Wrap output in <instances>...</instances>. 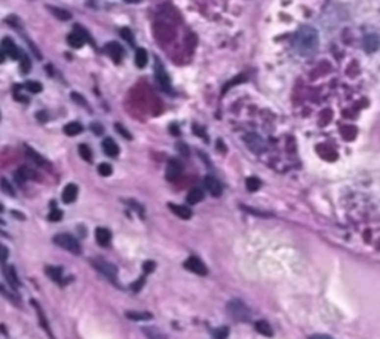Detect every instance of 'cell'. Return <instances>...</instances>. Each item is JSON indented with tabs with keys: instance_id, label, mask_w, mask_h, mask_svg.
Here are the masks:
<instances>
[{
	"instance_id": "obj_11",
	"label": "cell",
	"mask_w": 380,
	"mask_h": 339,
	"mask_svg": "<svg viewBox=\"0 0 380 339\" xmlns=\"http://www.w3.org/2000/svg\"><path fill=\"white\" fill-rule=\"evenodd\" d=\"M31 304H33V308L36 310V314H37V318H39V323H40L42 329L49 335V338H51V339H55V336H53V333H52V330H51V327H49V323H48V320H46V315H45V313H43L42 307L39 305V302L31 301Z\"/></svg>"
},
{
	"instance_id": "obj_15",
	"label": "cell",
	"mask_w": 380,
	"mask_h": 339,
	"mask_svg": "<svg viewBox=\"0 0 380 339\" xmlns=\"http://www.w3.org/2000/svg\"><path fill=\"white\" fill-rule=\"evenodd\" d=\"M105 50H107L108 55H110V57L113 58V61H115V63H119V61H121V58H122V55H124V50L121 48V45H119V43H116V42L108 43Z\"/></svg>"
},
{
	"instance_id": "obj_24",
	"label": "cell",
	"mask_w": 380,
	"mask_h": 339,
	"mask_svg": "<svg viewBox=\"0 0 380 339\" xmlns=\"http://www.w3.org/2000/svg\"><path fill=\"white\" fill-rule=\"evenodd\" d=\"M25 152H27V156H28L33 162H36V164L40 165V167H46V159H45L42 155H39L37 152H34L31 148L25 146Z\"/></svg>"
},
{
	"instance_id": "obj_26",
	"label": "cell",
	"mask_w": 380,
	"mask_h": 339,
	"mask_svg": "<svg viewBox=\"0 0 380 339\" xmlns=\"http://www.w3.org/2000/svg\"><path fill=\"white\" fill-rule=\"evenodd\" d=\"M82 131H83V127H82L79 122H70V124H67V125L64 127V132H66L67 135H70V137L77 135V134H80Z\"/></svg>"
},
{
	"instance_id": "obj_19",
	"label": "cell",
	"mask_w": 380,
	"mask_h": 339,
	"mask_svg": "<svg viewBox=\"0 0 380 339\" xmlns=\"http://www.w3.org/2000/svg\"><path fill=\"white\" fill-rule=\"evenodd\" d=\"M125 315H127V318L134 320V321H147V320L153 318V315L147 311H143V313L141 311H127Z\"/></svg>"
},
{
	"instance_id": "obj_12",
	"label": "cell",
	"mask_w": 380,
	"mask_h": 339,
	"mask_svg": "<svg viewBox=\"0 0 380 339\" xmlns=\"http://www.w3.org/2000/svg\"><path fill=\"white\" fill-rule=\"evenodd\" d=\"M2 52L12 60H18V57H20V51H18L17 45L9 37H5L2 40Z\"/></svg>"
},
{
	"instance_id": "obj_28",
	"label": "cell",
	"mask_w": 380,
	"mask_h": 339,
	"mask_svg": "<svg viewBox=\"0 0 380 339\" xmlns=\"http://www.w3.org/2000/svg\"><path fill=\"white\" fill-rule=\"evenodd\" d=\"M379 43H380V39H379L376 34H368V36L364 39V45H365V48H367L368 51H373L374 48L379 46Z\"/></svg>"
},
{
	"instance_id": "obj_33",
	"label": "cell",
	"mask_w": 380,
	"mask_h": 339,
	"mask_svg": "<svg viewBox=\"0 0 380 339\" xmlns=\"http://www.w3.org/2000/svg\"><path fill=\"white\" fill-rule=\"evenodd\" d=\"M25 89L30 91V92H33V94H37V92H40L43 88H42V83H40V82L28 80V82L25 83Z\"/></svg>"
},
{
	"instance_id": "obj_27",
	"label": "cell",
	"mask_w": 380,
	"mask_h": 339,
	"mask_svg": "<svg viewBox=\"0 0 380 339\" xmlns=\"http://www.w3.org/2000/svg\"><path fill=\"white\" fill-rule=\"evenodd\" d=\"M147 58H149L147 57V51L143 50V48H138L137 52H135V64H137V67L143 69L147 64Z\"/></svg>"
},
{
	"instance_id": "obj_18",
	"label": "cell",
	"mask_w": 380,
	"mask_h": 339,
	"mask_svg": "<svg viewBox=\"0 0 380 339\" xmlns=\"http://www.w3.org/2000/svg\"><path fill=\"white\" fill-rule=\"evenodd\" d=\"M67 42L72 48H75V50H79V48L83 46L85 43V37L79 33V31H73L67 36Z\"/></svg>"
},
{
	"instance_id": "obj_6",
	"label": "cell",
	"mask_w": 380,
	"mask_h": 339,
	"mask_svg": "<svg viewBox=\"0 0 380 339\" xmlns=\"http://www.w3.org/2000/svg\"><path fill=\"white\" fill-rule=\"evenodd\" d=\"M244 141H245V144H247V148L251 151V152H254V154H261V152H264V149H266V144H264V141L261 140V137H258L257 134H247L245 137H244Z\"/></svg>"
},
{
	"instance_id": "obj_9",
	"label": "cell",
	"mask_w": 380,
	"mask_h": 339,
	"mask_svg": "<svg viewBox=\"0 0 380 339\" xmlns=\"http://www.w3.org/2000/svg\"><path fill=\"white\" fill-rule=\"evenodd\" d=\"M181 173H183V165H181V162L177 161V159H170L168 164H167V171H165L167 180L174 182V180H177V179L181 176Z\"/></svg>"
},
{
	"instance_id": "obj_8",
	"label": "cell",
	"mask_w": 380,
	"mask_h": 339,
	"mask_svg": "<svg viewBox=\"0 0 380 339\" xmlns=\"http://www.w3.org/2000/svg\"><path fill=\"white\" fill-rule=\"evenodd\" d=\"M154 76H156V80L159 82L160 88L164 91H170L171 89V82H170V76L167 75L164 66L160 64L159 60H156V67H154Z\"/></svg>"
},
{
	"instance_id": "obj_47",
	"label": "cell",
	"mask_w": 380,
	"mask_h": 339,
	"mask_svg": "<svg viewBox=\"0 0 380 339\" xmlns=\"http://www.w3.org/2000/svg\"><path fill=\"white\" fill-rule=\"evenodd\" d=\"M37 116H39V119H40L42 122H43V121H46V115H45L43 112H40V113H39Z\"/></svg>"
},
{
	"instance_id": "obj_38",
	"label": "cell",
	"mask_w": 380,
	"mask_h": 339,
	"mask_svg": "<svg viewBox=\"0 0 380 339\" xmlns=\"http://www.w3.org/2000/svg\"><path fill=\"white\" fill-rule=\"evenodd\" d=\"M48 219H49L51 222H58V220L63 219V211H60V210H52V211L49 213Z\"/></svg>"
},
{
	"instance_id": "obj_16",
	"label": "cell",
	"mask_w": 380,
	"mask_h": 339,
	"mask_svg": "<svg viewBox=\"0 0 380 339\" xmlns=\"http://www.w3.org/2000/svg\"><path fill=\"white\" fill-rule=\"evenodd\" d=\"M102 149H104L105 155L112 156V158L118 156V154H119V148H118V144L115 143L113 138H105L102 141Z\"/></svg>"
},
{
	"instance_id": "obj_35",
	"label": "cell",
	"mask_w": 380,
	"mask_h": 339,
	"mask_svg": "<svg viewBox=\"0 0 380 339\" xmlns=\"http://www.w3.org/2000/svg\"><path fill=\"white\" fill-rule=\"evenodd\" d=\"M51 12L55 15L57 18H60V20H70L72 18V15L69 14V12H66V11H63V9H57V8H51Z\"/></svg>"
},
{
	"instance_id": "obj_14",
	"label": "cell",
	"mask_w": 380,
	"mask_h": 339,
	"mask_svg": "<svg viewBox=\"0 0 380 339\" xmlns=\"http://www.w3.org/2000/svg\"><path fill=\"white\" fill-rule=\"evenodd\" d=\"M76 198H77V186L75 183L67 184L63 190V203L72 204Z\"/></svg>"
},
{
	"instance_id": "obj_45",
	"label": "cell",
	"mask_w": 380,
	"mask_h": 339,
	"mask_svg": "<svg viewBox=\"0 0 380 339\" xmlns=\"http://www.w3.org/2000/svg\"><path fill=\"white\" fill-rule=\"evenodd\" d=\"M309 339H334V338H331V336H329V335H322V333H316V335H312Z\"/></svg>"
},
{
	"instance_id": "obj_21",
	"label": "cell",
	"mask_w": 380,
	"mask_h": 339,
	"mask_svg": "<svg viewBox=\"0 0 380 339\" xmlns=\"http://www.w3.org/2000/svg\"><path fill=\"white\" fill-rule=\"evenodd\" d=\"M46 275H49L52 278V281L55 283H63V269L58 266H46L45 269Z\"/></svg>"
},
{
	"instance_id": "obj_3",
	"label": "cell",
	"mask_w": 380,
	"mask_h": 339,
	"mask_svg": "<svg viewBox=\"0 0 380 339\" xmlns=\"http://www.w3.org/2000/svg\"><path fill=\"white\" fill-rule=\"evenodd\" d=\"M226 310H228V313L232 315V318L233 320H236V321H250V318H251V311H250V308L247 307V304L245 302H242L241 299H232V301H229V304L226 305Z\"/></svg>"
},
{
	"instance_id": "obj_36",
	"label": "cell",
	"mask_w": 380,
	"mask_h": 339,
	"mask_svg": "<svg viewBox=\"0 0 380 339\" xmlns=\"http://www.w3.org/2000/svg\"><path fill=\"white\" fill-rule=\"evenodd\" d=\"M31 69V63H30V58L27 55H21V72L23 73H28Z\"/></svg>"
},
{
	"instance_id": "obj_31",
	"label": "cell",
	"mask_w": 380,
	"mask_h": 339,
	"mask_svg": "<svg viewBox=\"0 0 380 339\" xmlns=\"http://www.w3.org/2000/svg\"><path fill=\"white\" fill-rule=\"evenodd\" d=\"M0 183H2V184H0V186H2V190L6 193V195H9V197H15V190H14V187H12V184L3 177L2 180H0Z\"/></svg>"
},
{
	"instance_id": "obj_17",
	"label": "cell",
	"mask_w": 380,
	"mask_h": 339,
	"mask_svg": "<svg viewBox=\"0 0 380 339\" xmlns=\"http://www.w3.org/2000/svg\"><path fill=\"white\" fill-rule=\"evenodd\" d=\"M3 274L6 277V280L9 281V284L14 287V288H18L21 286V281L18 280V275L14 269V266H5L3 268Z\"/></svg>"
},
{
	"instance_id": "obj_41",
	"label": "cell",
	"mask_w": 380,
	"mask_h": 339,
	"mask_svg": "<svg viewBox=\"0 0 380 339\" xmlns=\"http://www.w3.org/2000/svg\"><path fill=\"white\" fill-rule=\"evenodd\" d=\"M144 281H146V278L144 277H141V278H138V281L137 283H134V284H131V288L134 290V292H138V290L144 286Z\"/></svg>"
},
{
	"instance_id": "obj_10",
	"label": "cell",
	"mask_w": 380,
	"mask_h": 339,
	"mask_svg": "<svg viewBox=\"0 0 380 339\" xmlns=\"http://www.w3.org/2000/svg\"><path fill=\"white\" fill-rule=\"evenodd\" d=\"M205 187L208 189V192L211 193L212 197H220L222 193H223L222 183L217 180L214 176H206L205 177Z\"/></svg>"
},
{
	"instance_id": "obj_29",
	"label": "cell",
	"mask_w": 380,
	"mask_h": 339,
	"mask_svg": "<svg viewBox=\"0 0 380 339\" xmlns=\"http://www.w3.org/2000/svg\"><path fill=\"white\" fill-rule=\"evenodd\" d=\"M260 186H261V182H260L257 177H250V179H247V189H248L250 192L258 190Z\"/></svg>"
},
{
	"instance_id": "obj_39",
	"label": "cell",
	"mask_w": 380,
	"mask_h": 339,
	"mask_svg": "<svg viewBox=\"0 0 380 339\" xmlns=\"http://www.w3.org/2000/svg\"><path fill=\"white\" fill-rule=\"evenodd\" d=\"M154 268H156V263H154V262H152V261H147V262H144V263H143V269H144V272H146V274H150Z\"/></svg>"
},
{
	"instance_id": "obj_25",
	"label": "cell",
	"mask_w": 380,
	"mask_h": 339,
	"mask_svg": "<svg viewBox=\"0 0 380 339\" xmlns=\"http://www.w3.org/2000/svg\"><path fill=\"white\" fill-rule=\"evenodd\" d=\"M143 332L147 336V339H167V336L156 327H144Z\"/></svg>"
},
{
	"instance_id": "obj_37",
	"label": "cell",
	"mask_w": 380,
	"mask_h": 339,
	"mask_svg": "<svg viewBox=\"0 0 380 339\" xmlns=\"http://www.w3.org/2000/svg\"><path fill=\"white\" fill-rule=\"evenodd\" d=\"M121 36L128 42V43H134V36H132V31L127 27L121 28Z\"/></svg>"
},
{
	"instance_id": "obj_2",
	"label": "cell",
	"mask_w": 380,
	"mask_h": 339,
	"mask_svg": "<svg viewBox=\"0 0 380 339\" xmlns=\"http://www.w3.org/2000/svg\"><path fill=\"white\" fill-rule=\"evenodd\" d=\"M153 36L154 39L162 43V45H168L174 40L176 37V30L174 27L170 24V23H165V21H156L154 26H153Z\"/></svg>"
},
{
	"instance_id": "obj_43",
	"label": "cell",
	"mask_w": 380,
	"mask_h": 339,
	"mask_svg": "<svg viewBox=\"0 0 380 339\" xmlns=\"http://www.w3.org/2000/svg\"><path fill=\"white\" fill-rule=\"evenodd\" d=\"M91 128H92V132H95L97 135H101V134H102V127H101L100 124H92Z\"/></svg>"
},
{
	"instance_id": "obj_20",
	"label": "cell",
	"mask_w": 380,
	"mask_h": 339,
	"mask_svg": "<svg viewBox=\"0 0 380 339\" xmlns=\"http://www.w3.org/2000/svg\"><path fill=\"white\" fill-rule=\"evenodd\" d=\"M170 209H171V211H173L176 216H178V217H181V219H184V220H187V219H190V217H192V211H190V209H187V207H184V206L170 204Z\"/></svg>"
},
{
	"instance_id": "obj_30",
	"label": "cell",
	"mask_w": 380,
	"mask_h": 339,
	"mask_svg": "<svg viewBox=\"0 0 380 339\" xmlns=\"http://www.w3.org/2000/svg\"><path fill=\"white\" fill-rule=\"evenodd\" d=\"M79 154H80V156H82L86 162H91V161H92V152H91V149L86 146V144H80V146H79Z\"/></svg>"
},
{
	"instance_id": "obj_42",
	"label": "cell",
	"mask_w": 380,
	"mask_h": 339,
	"mask_svg": "<svg viewBox=\"0 0 380 339\" xmlns=\"http://www.w3.org/2000/svg\"><path fill=\"white\" fill-rule=\"evenodd\" d=\"M72 99H73L75 102H77L79 104H82V106H85V104H86L85 99H82V97H80V95H79L77 92H73V94H72Z\"/></svg>"
},
{
	"instance_id": "obj_4",
	"label": "cell",
	"mask_w": 380,
	"mask_h": 339,
	"mask_svg": "<svg viewBox=\"0 0 380 339\" xmlns=\"http://www.w3.org/2000/svg\"><path fill=\"white\" fill-rule=\"evenodd\" d=\"M53 243H55L58 247L73 253V255H80V252H82L79 241L73 235H70V234H58V235H55V236H53Z\"/></svg>"
},
{
	"instance_id": "obj_32",
	"label": "cell",
	"mask_w": 380,
	"mask_h": 339,
	"mask_svg": "<svg viewBox=\"0 0 380 339\" xmlns=\"http://www.w3.org/2000/svg\"><path fill=\"white\" fill-rule=\"evenodd\" d=\"M228 335H229V327H219V329H215L214 332H212V338L214 339H226L228 338Z\"/></svg>"
},
{
	"instance_id": "obj_13",
	"label": "cell",
	"mask_w": 380,
	"mask_h": 339,
	"mask_svg": "<svg viewBox=\"0 0 380 339\" xmlns=\"http://www.w3.org/2000/svg\"><path fill=\"white\" fill-rule=\"evenodd\" d=\"M95 238H97V243L101 247H107L108 243H110V239H112V232L108 229H105V228H98L95 231Z\"/></svg>"
},
{
	"instance_id": "obj_44",
	"label": "cell",
	"mask_w": 380,
	"mask_h": 339,
	"mask_svg": "<svg viewBox=\"0 0 380 339\" xmlns=\"http://www.w3.org/2000/svg\"><path fill=\"white\" fill-rule=\"evenodd\" d=\"M242 209H244L245 211H248V213L257 214V216H269V214H266V213H263V211H257V210H254V209H251V207H244V206H242Z\"/></svg>"
},
{
	"instance_id": "obj_23",
	"label": "cell",
	"mask_w": 380,
	"mask_h": 339,
	"mask_svg": "<svg viewBox=\"0 0 380 339\" xmlns=\"http://www.w3.org/2000/svg\"><path fill=\"white\" fill-rule=\"evenodd\" d=\"M202 198H203V192H202L199 187H193V189H190V192L187 193V203L192 204V206L201 203Z\"/></svg>"
},
{
	"instance_id": "obj_48",
	"label": "cell",
	"mask_w": 380,
	"mask_h": 339,
	"mask_svg": "<svg viewBox=\"0 0 380 339\" xmlns=\"http://www.w3.org/2000/svg\"><path fill=\"white\" fill-rule=\"evenodd\" d=\"M127 2H137V0H127Z\"/></svg>"
},
{
	"instance_id": "obj_40",
	"label": "cell",
	"mask_w": 380,
	"mask_h": 339,
	"mask_svg": "<svg viewBox=\"0 0 380 339\" xmlns=\"http://www.w3.org/2000/svg\"><path fill=\"white\" fill-rule=\"evenodd\" d=\"M115 128H116V131H118V132H121V134H122L125 138H128V140L131 138V134H129V132L125 130V127H124V125H121V124H116V125H115Z\"/></svg>"
},
{
	"instance_id": "obj_46",
	"label": "cell",
	"mask_w": 380,
	"mask_h": 339,
	"mask_svg": "<svg viewBox=\"0 0 380 339\" xmlns=\"http://www.w3.org/2000/svg\"><path fill=\"white\" fill-rule=\"evenodd\" d=\"M2 250H3V256H2V261H3V263H5V262H6V259H8V249H6V247L3 246V247H2Z\"/></svg>"
},
{
	"instance_id": "obj_5",
	"label": "cell",
	"mask_w": 380,
	"mask_h": 339,
	"mask_svg": "<svg viewBox=\"0 0 380 339\" xmlns=\"http://www.w3.org/2000/svg\"><path fill=\"white\" fill-rule=\"evenodd\" d=\"M91 265L98 271L101 272L105 278H108L112 283L116 281L118 278V269L113 263L107 262V261H102V259H91Z\"/></svg>"
},
{
	"instance_id": "obj_22",
	"label": "cell",
	"mask_w": 380,
	"mask_h": 339,
	"mask_svg": "<svg viewBox=\"0 0 380 339\" xmlns=\"http://www.w3.org/2000/svg\"><path fill=\"white\" fill-rule=\"evenodd\" d=\"M255 330H257L258 333H261L263 336H267V338H272V336H274L272 327H270V324H269L267 321H264V320H258V321L255 323Z\"/></svg>"
},
{
	"instance_id": "obj_1",
	"label": "cell",
	"mask_w": 380,
	"mask_h": 339,
	"mask_svg": "<svg viewBox=\"0 0 380 339\" xmlns=\"http://www.w3.org/2000/svg\"><path fill=\"white\" fill-rule=\"evenodd\" d=\"M296 51L302 55H310L318 46V33L312 27H302L293 40Z\"/></svg>"
},
{
	"instance_id": "obj_7",
	"label": "cell",
	"mask_w": 380,
	"mask_h": 339,
	"mask_svg": "<svg viewBox=\"0 0 380 339\" xmlns=\"http://www.w3.org/2000/svg\"><path fill=\"white\" fill-rule=\"evenodd\" d=\"M184 268H186L187 271H190V272L198 274V275H206V274H208L206 265H205L201 259H198L196 256H190V258L184 262Z\"/></svg>"
},
{
	"instance_id": "obj_34",
	"label": "cell",
	"mask_w": 380,
	"mask_h": 339,
	"mask_svg": "<svg viewBox=\"0 0 380 339\" xmlns=\"http://www.w3.org/2000/svg\"><path fill=\"white\" fill-rule=\"evenodd\" d=\"M112 165L110 164H105V162H102V164H100L98 165V173L102 176V177H107V176H110L112 174Z\"/></svg>"
}]
</instances>
